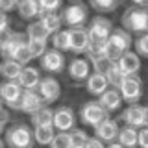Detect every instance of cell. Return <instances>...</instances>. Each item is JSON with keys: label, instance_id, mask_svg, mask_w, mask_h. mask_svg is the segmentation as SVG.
Instances as JSON below:
<instances>
[{"label": "cell", "instance_id": "cell-42", "mask_svg": "<svg viewBox=\"0 0 148 148\" xmlns=\"http://www.w3.org/2000/svg\"><path fill=\"white\" fill-rule=\"evenodd\" d=\"M15 8H17L15 0H0V11H4V13H9L11 9H15Z\"/></svg>", "mask_w": 148, "mask_h": 148}, {"label": "cell", "instance_id": "cell-36", "mask_svg": "<svg viewBox=\"0 0 148 148\" xmlns=\"http://www.w3.org/2000/svg\"><path fill=\"white\" fill-rule=\"evenodd\" d=\"M48 146L50 148H72L69 132H56V135H54L52 141H50Z\"/></svg>", "mask_w": 148, "mask_h": 148}, {"label": "cell", "instance_id": "cell-28", "mask_svg": "<svg viewBox=\"0 0 148 148\" xmlns=\"http://www.w3.org/2000/svg\"><path fill=\"white\" fill-rule=\"evenodd\" d=\"M52 41V48L59 50V52H71V34L69 30H59L50 35Z\"/></svg>", "mask_w": 148, "mask_h": 148}, {"label": "cell", "instance_id": "cell-8", "mask_svg": "<svg viewBox=\"0 0 148 148\" xmlns=\"http://www.w3.org/2000/svg\"><path fill=\"white\" fill-rule=\"evenodd\" d=\"M39 67L41 71H45L46 74H61L65 71V56L59 50L54 48H46V52L39 58Z\"/></svg>", "mask_w": 148, "mask_h": 148}, {"label": "cell", "instance_id": "cell-16", "mask_svg": "<svg viewBox=\"0 0 148 148\" xmlns=\"http://www.w3.org/2000/svg\"><path fill=\"white\" fill-rule=\"evenodd\" d=\"M115 65H117L124 74H139V71H141V58H139L133 50H128V52H124L117 61H115Z\"/></svg>", "mask_w": 148, "mask_h": 148}, {"label": "cell", "instance_id": "cell-44", "mask_svg": "<svg viewBox=\"0 0 148 148\" xmlns=\"http://www.w3.org/2000/svg\"><path fill=\"white\" fill-rule=\"evenodd\" d=\"M83 148H106V145L102 141H98L96 137H89L87 139V143H85V146Z\"/></svg>", "mask_w": 148, "mask_h": 148}, {"label": "cell", "instance_id": "cell-35", "mask_svg": "<svg viewBox=\"0 0 148 148\" xmlns=\"http://www.w3.org/2000/svg\"><path fill=\"white\" fill-rule=\"evenodd\" d=\"M61 4H63V0H37V6H39L41 15H45V13H56V11H59V9H61Z\"/></svg>", "mask_w": 148, "mask_h": 148}, {"label": "cell", "instance_id": "cell-20", "mask_svg": "<svg viewBox=\"0 0 148 148\" xmlns=\"http://www.w3.org/2000/svg\"><path fill=\"white\" fill-rule=\"evenodd\" d=\"M26 45V35L21 34V32H13L11 39L6 43V46H4L2 50H0V56H2L4 59H13V56H15V52L21 46Z\"/></svg>", "mask_w": 148, "mask_h": 148}, {"label": "cell", "instance_id": "cell-5", "mask_svg": "<svg viewBox=\"0 0 148 148\" xmlns=\"http://www.w3.org/2000/svg\"><path fill=\"white\" fill-rule=\"evenodd\" d=\"M59 17H61V22L67 28H78V26H85L87 24V6L83 2H72L71 6L63 8L59 11Z\"/></svg>", "mask_w": 148, "mask_h": 148}, {"label": "cell", "instance_id": "cell-40", "mask_svg": "<svg viewBox=\"0 0 148 148\" xmlns=\"http://www.w3.org/2000/svg\"><path fill=\"white\" fill-rule=\"evenodd\" d=\"M137 146L139 148H148V128H139L137 130Z\"/></svg>", "mask_w": 148, "mask_h": 148}, {"label": "cell", "instance_id": "cell-18", "mask_svg": "<svg viewBox=\"0 0 148 148\" xmlns=\"http://www.w3.org/2000/svg\"><path fill=\"white\" fill-rule=\"evenodd\" d=\"M41 78H43V76H41L39 69L26 65V67H22L21 74H18L17 83L22 87V89H37V85H39V80H41Z\"/></svg>", "mask_w": 148, "mask_h": 148}, {"label": "cell", "instance_id": "cell-31", "mask_svg": "<svg viewBox=\"0 0 148 148\" xmlns=\"http://www.w3.org/2000/svg\"><path fill=\"white\" fill-rule=\"evenodd\" d=\"M124 76H126V74H124L117 65L113 63V67H111L108 71V74H106V82H108V85L111 87V89H119V85L122 83Z\"/></svg>", "mask_w": 148, "mask_h": 148}, {"label": "cell", "instance_id": "cell-25", "mask_svg": "<svg viewBox=\"0 0 148 148\" xmlns=\"http://www.w3.org/2000/svg\"><path fill=\"white\" fill-rule=\"evenodd\" d=\"M26 41H39V43H48L50 35L46 34V30L41 26L39 21H32L26 28Z\"/></svg>", "mask_w": 148, "mask_h": 148}, {"label": "cell", "instance_id": "cell-26", "mask_svg": "<svg viewBox=\"0 0 148 148\" xmlns=\"http://www.w3.org/2000/svg\"><path fill=\"white\" fill-rule=\"evenodd\" d=\"M21 71H22V65L17 63L15 59H4V61L0 63V76H2L4 80L17 82Z\"/></svg>", "mask_w": 148, "mask_h": 148}, {"label": "cell", "instance_id": "cell-24", "mask_svg": "<svg viewBox=\"0 0 148 148\" xmlns=\"http://www.w3.org/2000/svg\"><path fill=\"white\" fill-rule=\"evenodd\" d=\"M117 143H119L122 148H135V146H137V130L132 128V126H122V128H119Z\"/></svg>", "mask_w": 148, "mask_h": 148}, {"label": "cell", "instance_id": "cell-7", "mask_svg": "<svg viewBox=\"0 0 148 148\" xmlns=\"http://www.w3.org/2000/svg\"><path fill=\"white\" fill-rule=\"evenodd\" d=\"M120 120H122L126 126H132V128H146L148 126V109L141 104H132L128 106L124 111H120Z\"/></svg>", "mask_w": 148, "mask_h": 148}, {"label": "cell", "instance_id": "cell-17", "mask_svg": "<svg viewBox=\"0 0 148 148\" xmlns=\"http://www.w3.org/2000/svg\"><path fill=\"white\" fill-rule=\"evenodd\" d=\"M98 104L104 108L108 113H113V111H119L120 108H122V98H120V92L119 89H111V87H108L102 95L98 96Z\"/></svg>", "mask_w": 148, "mask_h": 148}, {"label": "cell", "instance_id": "cell-39", "mask_svg": "<svg viewBox=\"0 0 148 148\" xmlns=\"http://www.w3.org/2000/svg\"><path fill=\"white\" fill-rule=\"evenodd\" d=\"M13 59H15L17 63H21L22 67H26V65H30V61H32V56H30V52H28V46L24 45V46H21V48L15 52V56H13Z\"/></svg>", "mask_w": 148, "mask_h": 148}, {"label": "cell", "instance_id": "cell-46", "mask_svg": "<svg viewBox=\"0 0 148 148\" xmlns=\"http://www.w3.org/2000/svg\"><path fill=\"white\" fill-rule=\"evenodd\" d=\"M132 4H133V6H141V8H146L148 0H132Z\"/></svg>", "mask_w": 148, "mask_h": 148}, {"label": "cell", "instance_id": "cell-10", "mask_svg": "<svg viewBox=\"0 0 148 148\" xmlns=\"http://www.w3.org/2000/svg\"><path fill=\"white\" fill-rule=\"evenodd\" d=\"M52 128L56 132H71L72 128H76V115L69 106H59L54 109Z\"/></svg>", "mask_w": 148, "mask_h": 148}, {"label": "cell", "instance_id": "cell-48", "mask_svg": "<svg viewBox=\"0 0 148 148\" xmlns=\"http://www.w3.org/2000/svg\"><path fill=\"white\" fill-rule=\"evenodd\" d=\"M0 148H6V145H4V141L0 139Z\"/></svg>", "mask_w": 148, "mask_h": 148}, {"label": "cell", "instance_id": "cell-9", "mask_svg": "<svg viewBox=\"0 0 148 148\" xmlns=\"http://www.w3.org/2000/svg\"><path fill=\"white\" fill-rule=\"evenodd\" d=\"M37 95L43 98L45 104H54L56 100H59V96H61V85H59V82L56 80L54 76H45L39 80V85H37Z\"/></svg>", "mask_w": 148, "mask_h": 148}, {"label": "cell", "instance_id": "cell-30", "mask_svg": "<svg viewBox=\"0 0 148 148\" xmlns=\"http://www.w3.org/2000/svg\"><path fill=\"white\" fill-rule=\"evenodd\" d=\"M104 48H106V41H91L89 39V45H87V48H85L83 54L87 56L89 61H92V59L104 56Z\"/></svg>", "mask_w": 148, "mask_h": 148}, {"label": "cell", "instance_id": "cell-14", "mask_svg": "<svg viewBox=\"0 0 148 148\" xmlns=\"http://www.w3.org/2000/svg\"><path fill=\"white\" fill-rule=\"evenodd\" d=\"M117 133H119V124L111 117L106 119L104 122H100L98 126H95V137L98 141H102L104 145H109V143L117 141Z\"/></svg>", "mask_w": 148, "mask_h": 148}, {"label": "cell", "instance_id": "cell-15", "mask_svg": "<svg viewBox=\"0 0 148 148\" xmlns=\"http://www.w3.org/2000/svg\"><path fill=\"white\" fill-rule=\"evenodd\" d=\"M71 34V52L76 56H82L85 52L87 45H89V34H87L85 26H78V28H69Z\"/></svg>", "mask_w": 148, "mask_h": 148}, {"label": "cell", "instance_id": "cell-52", "mask_svg": "<svg viewBox=\"0 0 148 148\" xmlns=\"http://www.w3.org/2000/svg\"><path fill=\"white\" fill-rule=\"evenodd\" d=\"M119 2H122V0H119Z\"/></svg>", "mask_w": 148, "mask_h": 148}, {"label": "cell", "instance_id": "cell-29", "mask_svg": "<svg viewBox=\"0 0 148 148\" xmlns=\"http://www.w3.org/2000/svg\"><path fill=\"white\" fill-rule=\"evenodd\" d=\"M32 133H34V141L37 143V145L48 146L50 141H52L54 135H56V130L52 126H35L34 130H32Z\"/></svg>", "mask_w": 148, "mask_h": 148}, {"label": "cell", "instance_id": "cell-19", "mask_svg": "<svg viewBox=\"0 0 148 148\" xmlns=\"http://www.w3.org/2000/svg\"><path fill=\"white\" fill-rule=\"evenodd\" d=\"M89 74H91V67H89V61H87V59L76 58L69 65V76H71V80L78 82V83L85 82Z\"/></svg>", "mask_w": 148, "mask_h": 148}, {"label": "cell", "instance_id": "cell-6", "mask_svg": "<svg viewBox=\"0 0 148 148\" xmlns=\"http://www.w3.org/2000/svg\"><path fill=\"white\" fill-rule=\"evenodd\" d=\"M78 115H80L82 122L85 124V126H91V128L98 126L100 122H104L106 119H109V113L102 108L96 100H89V102H85V104H82Z\"/></svg>", "mask_w": 148, "mask_h": 148}, {"label": "cell", "instance_id": "cell-51", "mask_svg": "<svg viewBox=\"0 0 148 148\" xmlns=\"http://www.w3.org/2000/svg\"><path fill=\"white\" fill-rule=\"evenodd\" d=\"M72 2H82V0H72Z\"/></svg>", "mask_w": 148, "mask_h": 148}, {"label": "cell", "instance_id": "cell-50", "mask_svg": "<svg viewBox=\"0 0 148 148\" xmlns=\"http://www.w3.org/2000/svg\"><path fill=\"white\" fill-rule=\"evenodd\" d=\"M18 2H22V0H15V4H18Z\"/></svg>", "mask_w": 148, "mask_h": 148}, {"label": "cell", "instance_id": "cell-27", "mask_svg": "<svg viewBox=\"0 0 148 148\" xmlns=\"http://www.w3.org/2000/svg\"><path fill=\"white\" fill-rule=\"evenodd\" d=\"M52 117H54V109L48 106H43L41 109H37L35 113L30 115V122L35 126H52Z\"/></svg>", "mask_w": 148, "mask_h": 148}, {"label": "cell", "instance_id": "cell-32", "mask_svg": "<svg viewBox=\"0 0 148 148\" xmlns=\"http://www.w3.org/2000/svg\"><path fill=\"white\" fill-rule=\"evenodd\" d=\"M91 8L96 9L98 13H109L113 9H117L119 0H89Z\"/></svg>", "mask_w": 148, "mask_h": 148}, {"label": "cell", "instance_id": "cell-45", "mask_svg": "<svg viewBox=\"0 0 148 148\" xmlns=\"http://www.w3.org/2000/svg\"><path fill=\"white\" fill-rule=\"evenodd\" d=\"M6 28H11V18L8 13L0 11V30H6Z\"/></svg>", "mask_w": 148, "mask_h": 148}, {"label": "cell", "instance_id": "cell-22", "mask_svg": "<svg viewBox=\"0 0 148 148\" xmlns=\"http://www.w3.org/2000/svg\"><path fill=\"white\" fill-rule=\"evenodd\" d=\"M17 11L24 21L32 22V21H37L41 15L39 11V6H37V0H22V2L17 4Z\"/></svg>", "mask_w": 148, "mask_h": 148}, {"label": "cell", "instance_id": "cell-23", "mask_svg": "<svg viewBox=\"0 0 148 148\" xmlns=\"http://www.w3.org/2000/svg\"><path fill=\"white\" fill-rule=\"evenodd\" d=\"M37 21L41 22V26L46 30V34L52 35L56 32L63 30V22H61V17H59V11L56 13H45V15H41Z\"/></svg>", "mask_w": 148, "mask_h": 148}, {"label": "cell", "instance_id": "cell-1", "mask_svg": "<svg viewBox=\"0 0 148 148\" xmlns=\"http://www.w3.org/2000/svg\"><path fill=\"white\" fill-rule=\"evenodd\" d=\"M132 34H128L126 30H115L109 34V37L106 39V48H104V58L109 61H117L124 52H128L132 48Z\"/></svg>", "mask_w": 148, "mask_h": 148}, {"label": "cell", "instance_id": "cell-38", "mask_svg": "<svg viewBox=\"0 0 148 148\" xmlns=\"http://www.w3.org/2000/svg\"><path fill=\"white\" fill-rule=\"evenodd\" d=\"M26 46H28V52H30L32 59H39L41 56L46 52V48H48V43H39V41H26Z\"/></svg>", "mask_w": 148, "mask_h": 148}, {"label": "cell", "instance_id": "cell-3", "mask_svg": "<svg viewBox=\"0 0 148 148\" xmlns=\"http://www.w3.org/2000/svg\"><path fill=\"white\" fill-rule=\"evenodd\" d=\"M122 30H126L128 34H146L148 32V11L146 8L141 6H130L126 11L122 13Z\"/></svg>", "mask_w": 148, "mask_h": 148}, {"label": "cell", "instance_id": "cell-21", "mask_svg": "<svg viewBox=\"0 0 148 148\" xmlns=\"http://www.w3.org/2000/svg\"><path fill=\"white\" fill-rule=\"evenodd\" d=\"M108 87L109 85H108V82H106V76H102V74L91 72L89 76H87V80H85V89L92 96H100Z\"/></svg>", "mask_w": 148, "mask_h": 148}, {"label": "cell", "instance_id": "cell-47", "mask_svg": "<svg viewBox=\"0 0 148 148\" xmlns=\"http://www.w3.org/2000/svg\"><path fill=\"white\" fill-rule=\"evenodd\" d=\"M106 148H122V146H120L117 141H113V143H109V145H106Z\"/></svg>", "mask_w": 148, "mask_h": 148}, {"label": "cell", "instance_id": "cell-4", "mask_svg": "<svg viewBox=\"0 0 148 148\" xmlns=\"http://www.w3.org/2000/svg\"><path fill=\"white\" fill-rule=\"evenodd\" d=\"M120 98L126 104H139V100L143 98V80L139 74H126L122 83L119 85Z\"/></svg>", "mask_w": 148, "mask_h": 148}, {"label": "cell", "instance_id": "cell-49", "mask_svg": "<svg viewBox=\"0 0 148 148\" xmlns=\"http://www.w3.org/2000/svg\"><path fill=\"white\" fill-rule=\"evenodd\" d=\"M2 109H4V102L0 100V111H2Z\"/></svg>", "mask_w": 148, "mask_h": 148}, {"label": "cell", "instance_id": "cell-11", "mask_svg": "<svg viewBox=\"0 0 148 148\" xmlns=\"http://www.w3.org/2000/svg\"><path fill=\"white\" fill-rule=\"evenodd\" d=\"M22 91H24V89H22L17 82L4 80L2 83H0V100H2L9 109L18 111V102H21Z\"/></svg>", "mask_w": 148, "mask_h": 148}, {"label": "cell", "instance_id": "cell-12", "mask_svg": "<svg viewBox=\"0 0 148 148\" xmlns=\"http://www.w3.org/2000/svg\"><path fill=\"white\" fill-rule=\"evenodd\" d=\"M111 32H113V22L109 18H106L104 15L92 17L89 22V28H87V34H89L91 41H106Z\"/></svg>", "mask_w": 148, "mask_h": 148}, {"label": "cell", "instance_id": "cell-37", "mask_svg": "<svg viewBox=\"0 0 148 148\" xmlns=\"http://www.w3.org/2000/svg\"><path fill=\"white\" fill-rule=\"evenodd\" d=\"M91 67H92V72L106 76V74H108V71L113 67V61H109V59H106L104 56H102V58L92 59V61H91Z\"/></svg>", "mask_w": 148, "mask_h": 148}, {"label": "cell", "instance_id": "cell-41", "mask_svg": "<svg viewBox=\"0 0 148 148\" xmlns=\"http://www.w3.org/2000/svg\"><path fill=\"white\" fill-rule=\"evenodd\" d=\"M11 35H13V30L11 28H6V30H0V50L6 46V43L9 39H11Z\"/></svg>", "mask_w": 148, "mask_h": 148}, {"label": "cell", "instance_id": "cell-33", "mask_svg": "<svg viewBox=\"0 0 148 148\" xmlns=\"http://www.w3.org/2000/svg\"><path fill=\"white\" fill-rule=\"evenodd\" d=\"M69 137H71L72 148H83L85 143H87V139H89V135H87L83 130H80V128H72L71 132H69Z\"/></svg>", "mask_w": 148, "mask_h": 148}, {"label": "cell", "instance_id": "cell-13", "mask_svg": "<svg viewBox=\"0 0 148 148\" xmlns=\"http://www.w3.org/2000/svg\"><path fill=\"white\" fill-rule=\"evenodd\" d=\"M43 106H45V102L37 95L35 89H24L22 91L21 102H18V111H22V113H26V115H32V113H35L37 109H41Z\"/></svg>", "mask_w": 148, "mask_h": 148}, {"label": "cell", "instance_id": "cell-43", "mask_svg": "<svg viewBox=\"0 0 148 148\" xmlns=\"http://www.w3.org/2000/svg\"><path fill=\"white\" fill-rule=\"evenodd\" d=\"M8 122H9V113L6 109H2L0 111V135L4 133V130H6V126H8Z\"/></svg>", "mask_w": 148, "mask_h": 148}, {"label": "cell", "instance_id": "cell-2", "mask_svg": "<svg viewBox=\"0 0 148 148\" xmlns=\"http://www.w3.org/2000/svg\"><path fill=\"white\" fill-rule=\"evenodd\" d=\"M4 145L8 148H34V133L24 122H17L4 130Z\"/></svg>", "mask_w": 148, "mask_h": 148}, {"label": "cell", "instance_id": "cell-34", "mask_svg": "<svg viewBox=\"0 0 148 148\" xmlns=\"http://www.w3.org/2000/svg\"><path fill=\"white\" fill-rule=\"evenodd\" d=\"M132 45H133V52H135L139 58H146L148 56V34L137 35Z\"/></svg>", "mask_w": 148, "mask_h": 148}]
</instances>
